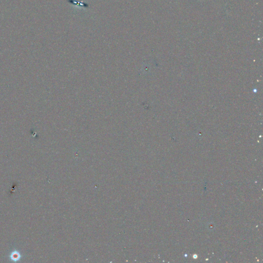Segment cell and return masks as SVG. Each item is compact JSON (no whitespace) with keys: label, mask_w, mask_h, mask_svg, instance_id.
<instances>
[{"label":"cell","mask_w":263,"mask_h":263,"mask_svg":"<svg viewBox=\"0 0 263 263\" xmlns=\"http://www.w3.org/2000/svg\"><path fill=\"white\" fill-rule=\"evenodd\" d=\"M21 258V255L20 253L17 250H14L11 252L10 255V259L12 261L18 262L20 260Z\"/></svg>","instance_id":"cell-1"}]
</instances>
